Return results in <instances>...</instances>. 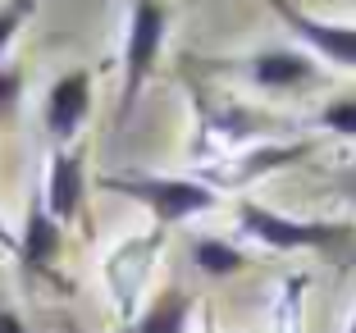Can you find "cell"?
I'll list each match as a JSON object with an SVG mask.
<instances>
[{"instance_id":"obj_1","label":"cell","mask_w":356,"mask_h":333,"mask_svg":"<svg viewBox=\"0 0 356 333\" xmlns=\"http://www.w3.org/2000/svg\"><path fill=\"white\" fill-rule=\"evenodd\" d=\"M238 233L270 251H325L343 261L347 247H356V224H334V219H293L261 201H238Z\"/></svg>"},{"instance_id":"obj_2","label":"cell","mask_w":356,"mask_h":333,"mask_svg":"<svg viewBox=\"0 0 356 333\" xmlns=\"http://www.w3.org/2000/svg\"><path fill=\"white\" fill-rule=\"evenodd\" d=\"M169 32V5L165 0H133L128 5V32H124V87H119V110H115V128L124 133L133 124V110L142 101V87L151 83Z\"/></svg>"},{"instance_id":"obj_3","label":"cell","mask_w":356,"mask_h":333,"mask_svg":"<svg viewBox=\"0 0 356 333\" xmlns=\"http://www.w3.org/2000/svg\"><path fill=\"white\" fill-rule=\"evenodd\" d=\"M105 192L128 201H142V206L156 215V229L169 224H188V219L206 215V210L220 206V192H210L201 178H169V174H105L101 178Z\"/></svg>"},{"instance_id":"obj_4","label":"cell","mask_w":356,"mask_h":333,"mask_svg":"<svg viewBox=\"0 0 356 333\" xmlns=\"http://www.w3.org/2000/svg\"><path fill=\"white\" fill-rule=\"evenodd\" d=\"M192 96H197V115H201L192 156L206 160V165L233 156V151H247L252 137H261V133L274 128L265 115H252V110H242V105H233V101H215V105H210L206 92H192Z\"/></svg>"},{"instance_id":"obj_5","label":"cell","mask_w":356,"mask_h":333,"mask_svg":"<svg viewBox=\"0 0 356 333\" xmlns=\"http://www.w3.org/2000/svg\"><path fill=\"white\" fill-rule=\"evenodd\" d=\"M311 151H315L311 142H288V146L283 142H256L247 151H233V156L215 160V165H201V183L210 192H247L252 183H261V178L306 160Z\"/></svg>"},{"instance_id":"obj_6","label":"cell","mask_w":356,"mask_h":333,"mask_svg":"<svg viewBox=\"0 0 356 333\" xmlns=\"http://www.w3.org/2000/svg\"><path fill=\"white\" fill-rule=\"evenodd\" d=\"M160 247H165V229H151V233H137V238L119 242L110 251V261H105V288L115 297L124 324L137 320V297H142V283H147Z\"/></svg>"},{"instance_id":"obj_7","label":"cell","mask_w":356,"mask_h":333,"mask_svg":"<svg viewBox=\"0 0 356 333\" xmlns=\"http://www.w3.org/2000/svg\"><path fill=\"white\" fill-rule=\"evenodd\" d=\"M270 10L279 14V23L302 42L306 55L325 64H338V69H356V28L352 23H329V19H315V14L297 10L288 0H270Z\"/></svg>"},{"instance_id":"obj_8","label":"cell","mask_w":356,"mask_h":333,"mask_svg":"<svg viewBox=\"0 0 356 333\" xmlns=\"http://www.w3.org/2000/svg\"><path fill=\"white\" fill-rule=\"evenodd\" d=\"M238 73L261 92H306L311 83H320V60L297 46H265L238 60Z\"/></svg>"},{"instance_id":"obj_9","label":"cell","mask_w":356,"mask_h":333,"mask_svg":"<svg viewBox=\"0 0 356 333\" xmlns=\"http://www.w3.org/2000/svg\"><path fill=\"white\" fill-rule=\"evenodd\" d=\"M87 115H92V73L87 69H74V73H60L46 92V105H42V124L51 133L55 146H69L78 133H83Z\"/></svg>"},{"instance_id":"obj_10","label":"cell","mask_w":356,"mask_h":333,"mask_svg":"<svg viewBox=\"0 0 356 333\" xmlns=\"http://www.w3.org/2000/svg\"><path fill=\"white\" fill-rule=\"evenodd\" d=\"M42 206L55 224H74L83 215V197H87V174H83V156L69 151V146H55L51 165H46V183H42Z\"/></svg>"},{"instance_id":"obj_11","label":"cell","mask_w":356,"mask_h":333,"mask_svg":"<svg viewBox=\"0 0 356 333\" xmlns=\"http://www.w3.org/2000/svg\"><path fill=\"white\" fill-rule=\"evenodd\" d=\"M60 247H64L60 224L46 215L42 201H32L28 219H23V233H19V247H14V251L23 256V265H28V270H51V261L60 256Z\"/></svg>"},{"instance_id":"obj_12","label":"cell","mask_w":356,"mask_h":333,"mask_svg":"<svg viewBox=\"0 0 356 333\" xmlns=\"http://www.w3.org/2000/svg\"><path fill=\"white\" fill-rule=\"evenodd\" d=\"M188 320H192V292L165 288L124 333H188Z\"/></svg>"},{"instance_id":"obj_13","label":"cell","mask_w":356,"mask_h":333,"mask_svg":"<svg viewBox=\"0 0 356 333\" xmlns=\"http://www.w3.org/2000/svg\"><path fill=\"white\" fill-rule=\"evenodd\" d=\"M192 265L210 279H233L238 270H247V251L238 242H224V238H197L192 242Z\"/></svg>"},{"instance_id":"obj_14","label":"cell","mask_w":356,"mask_h":333,"mask_svg":"<svg viewBox=\"0 0 356 333\" xmlns=\"http://www.w3.org/2000/svg\"><path fill=\"white\" fill-rule=\"evenodd\" d=\"M302 297H306V274L283 279L274 292V333H302Z\"/></svg>"},{"instance_id":"obj_15","label":"cell","mask_w":356,"mask_h":333,"mask_svg":"<svg viewBox=\"0 0 356 333\" xmlns=\"http://www.w3.org/2000/svg\"><path fill=\"white\" fill-rule=\"evenodd\" d=\"M315 128H325L334 137H356V96H338L329 101L320 115H315Z\"/></svg>"},{"instance_id":"obj_16","label":"cell","mask_w":356,"mask_h":333,"mask_svg":"<svg viewBox=\"0 0 356 333\" xmlns=\"http://www.w3.org/2000/svg\"><path fill=\"white\" fill-rule=\"evenodd\" d=\"M37 10V0H10V5H0V64H5V51H10L14 32L23 28V19Z\"/></svg>"},{"instance_id":"obj_17","label":"cell","mask_w":356,"mask_h":333,"mask_svg":"<svg viewBox=\"0 0 356 333\" xmlns=\"http://www.w3.org/2000/svg\"><path fill=\"white\" fill-rule=\"evenodd\" d=\"M0 333H28V324H23L10 306H0Z\"/></svg>"},{"instance_id":"obj_18","label":"cell","mask_w":356,"mask_h":333,"mask_svg":"<svg viewBox=\"0 0 356 333\" xmlns=\"http://www.w3.org/2000/svg\"><path fill=\"white\" fill-rule=\"evenodd\" d=\"M0 247H5V251H14V247H19V238H14V233L5 229V219H0Z\"/></svg>"},{"instance_id":"obj_19","label":"cell","mask_w":356,"mask_h":333,"mask_svg":"<svg viewBox=\"0 0 356 333\" xmlns=\"http://www.w3.org/2000/svg\"><path fill=\"white\" fill-rule=\"evenodd\" d=\"M343 192H347V197L356 201V165H352V169H347V174H343Z\"/></svg>"},{"instance_id":"obj_20","label":"cell","mask_w":356,"mask_h":333,"mask_svg":"<svg viewBox=\"0 0 356 333\" xmlns=\"http://www.w3.org/2000/svg\"><path fill=\"white\" fill-rule=\"evenodd\" d=\"M347 333H356V311H352V324H347Z\"/></svg>"},{"instance_id":"obj_21","label":"cell","mask_w":356,"mask_h":333,"mask_svg":"<svg viewBox=\"0 0 356 333\" xmlns=\"http://www.w3.org/2000/svg\"><path fill=\"white\" fill-rule=\"evenodd\" d=\"M206 333H215V329H206Z\"/></svg>"}]
</instances>
